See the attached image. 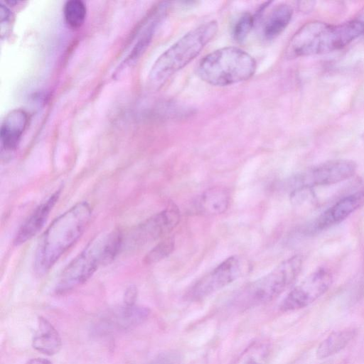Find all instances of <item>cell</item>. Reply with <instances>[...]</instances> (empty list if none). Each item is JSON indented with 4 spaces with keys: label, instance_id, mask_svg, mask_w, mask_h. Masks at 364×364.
I'll list each match as a JSON object with an SVG mask.
<instances>
[{
    "label": "cell",
    "instance_id": "obj_5",
    "mask_svg": "<svg viewBox=\"0 0 364 364\" xmlns=\"http://www.w3.org/2000/svg\"><path fill=\"white\" fill-rule=\"evenodd\" d=\"M303 265L301 255H294L262 277L249 283L235 295L233 304L247 309L272 301L296 280Z\"/></svg>",
    "mask_w": 364,
    "mask_h": 364
},
{
    "label": "cell",
    "instance_id": "obj_13",
    "mask_svg": "<svg viewBox=\"0 0 364 364\" xmlns=\"http://www.w3.org/2000/svg\"><path fill=\"white\" fill-rule=\"evenodd\" d=\"M169 6L170 2H162L153 11L136 43L117 69L115 75H119L124 69L132 67L141 58L150 44L158 26L166 16Z\"/></svg>",
    "mask_w": 364,
    "mask_h": 364
},
{
    "label": "cell",
    "instance_id": "obj_27",
    "mask_svg": "<svg viewBox=\"0 0 364 364\" xmlns=\"http://www.w3.org/2000/svg\"><path fill=\"white\" fill-rule=\"evenodd\" d=\"M26 364H53V363L46 358H35L28 360Z\"/></svg>",
    "mask_w": 364,
    "mask_h": 364
},
{
    "label": "cell",
    "instance_id": "obj_2",
    "mask_svg": "<svg viewBox=\"0 0 364 364\" xmlns=\"http://www.w3.org/2000/svg\"><path fill=\"white\" fill-rule=\"evenodd\" d=\"M364 34V22L351 20L337 25L312 21L303 25L289 40L287 59L327 53L344 48Z\"/></svg>",
    "mask_w": 364,
    "mask_h": 364
},
{
    "label": "cell",
    "instance_id": "obj_11",
    "mask_svg": "<svg viewBox=\"0 0 364 364\" xmlns=\"http://www.w3.org/2000/svg\"><path fill=\"white\" fill-rule=\"evenodd\" d=\"M150 310L142 306L123 305L102 314L98 330L100 332L127 330L136 326L147 319Z\"/></svg>",
    "mask_w": 364,
    "mask_h": 364
},
{
    "label": "cell",
    "instance_id": "obj_23",
    "mask_svg": "<svg viewBox=\"0 0 364 364\" xmlns=\"http://www.w3.org/2000/svg\"><path fill=\"white\" fill-rule=\"evenodd\" d=\"M255 17L250 13H244L236 21L233 29L232 36L238 43H242L253 28Z\"/></svg>",
    "mask_w": 364,
    "mask_h": 364
},
{
    "label": "cell",
    "instance_id": "obj_4",
    "mask_svg": "<svg viewBox=\"0 0 364 364\" xmlns=\"http://www.w3.org/2000/svg\"><path fill=\"white\" fill-rule=\"evenodd\" d=\"M255 59L237 47H225L205 55L196 67L197 75L213 86L232 85L252 77Z\"/></svg>",
    "mask_w": 364,
    "mask_h": 364
},
{
    "label": "cell",
    "instance_id": "obj_8",
    "mask_svg": "<svg viewBox=\"0 0 364 364\" xmlns=\"http://www.w3.org/2000/svg\"><path fill=\"white\" fill-rule=\"evenodd\" d=\"M242 274V264L237 256H230L201 277L188 289L186 298L200 301L223 289Z\"/></svg>",
    "mask_w": 364,
    "mask_h": 364
},
{
    "label": "cell",
    "instance_id": "obj_18",
    "mask_svg": "<svg viewBox=\"0 0 364 364\" xmlns=\"http://www.w3.org/2000/svg\"><path fill=\"white\" fill-rule=\"evenodd\" d=\"M293 15L292 7L287 4L276 6L267 18L262 30L266 40H272L280 35L290 23Z\"/></svg>",
    "mask_w": 364,
    "mask_h": 364
},
{
    "label": "cell",
    "instance_id": "obj_3",
    "mask_svg": "<svg viewBox=\"0 0 364 364\" xmlns=\"http://www.w3.org/2000/svg\"><path fill=\"white\" fill-rule=\"evenodd\" d=\"M218 30V24L213 20L183 35L154 62L148 76L149 85L155 90L161 87L173 74L200 54Z\"/></svg>",
    "mask_w": 364,
    "mask_h": 364
},
{
    "label": "cell",
    "instance_id": "obj_17",
    "mask_svg": "<svg viewBox=\"0 0 364 364\" xmlns=\"http://www.w3.org/2000/svg\"><path fill=\"white\" fill-rule=\"evenodd\" d=\"M61 338L58 331L45 318H38V328L33 337L32 346L38 352L53 355L61 348Z\"/></svg>",
    "mask_w": 364,
    "mask_h": 364
},
{
    "label": "cell",
    "instance_id": "obj_22",
    "mask_svg": "<svg viewBox=\"0 0 364 364\" xmlns=\"http://www.w3.org/2000/svg\"><path fill=\"white\" fill-rule=\"evenodd\" d=\"M174 237H166L146 254L144 262L147 264L159 262L170 255L174 250Z\"/></svg>",
    "mask_w": 364,
    "mask_h": 364
},
{
    "label": "cell",
    "instance_id": "obj_20",
    "mask_svg": "<svg viewBox=\"0 0 364 364\" xmlns=\"http://www.w3.org/2000/svg\"><path fill=\"white\" fill-rule=\"evenodd\" d=\"M272 352L271 344L264 340L252 343L232 364H267Z\"/></svg>",
    "mask_w": 364,
    "mask_h": 364
},
{
    "label": "cell",
    "instance_id": "obj_26",
    "mask_svg": "<svg viewBox=\"0 0 364 364\" xmlns=\"http://www.w3.org/2000/svg\"><path fill=\"white\" fill-rule=\"evenodd\" d=\"M11 18V13L9 8L4 5L2 3L0 4V23L1 27L4 26V23H9Z\"/></svg>",
    "mask_w": 364,
    "mask_h": 364
},
{
    "label": "cell",
    "instance_id": "obj_9",
    "mask_svg": "<svg viewBox=\"0 0 364 364\" xmlns=\"http://www.w3.org/2000/svg\"><path fill=\"white\" fill-rule=\"evenodd\" d=\"M180 219V210L172 203L136 225L127 238L124 237V240L127 239L124 244L140 247L154 242L171 232L178 225Z\"/></svg>",
    "mask_w": 364,
    "mask_h": 364
},
{
    "label": "cell",
    "instance_id": "obj_29",
    "mask_svg": "<svg viewBox=\"0 0 364 364\" xmlns=\"http://www.w3.org/2000/svg\"><path fill=\"white\" fill-rule=\"evenodd\" d=\"M363 264H364V262H363Z\"/></svg>",
    "mask_w": 364,
    "mask_h": 364
},
{
    "label": "cell",
    "instance_id": "obj_16",
    "mask_svg": "<svg viewBox=\"0 0 364 364\" xmlns=\"http://www.w3.org/2000/svg\"><path fill=\"white\" fill-rule=\"evenodd\" d=\"M230 200V196L226 188L214 186L205 190L196 198L193 209L198 215H218L227 210Z\"/></svg>",
    "mask_w": 364,
    "mask_h": 364
},
{
    "label": "cell",
    "instance_id": "obj_1",
    "mask_svg": "<svg viewBox=\"0 0 364 364\" xmlns=\"http://www.w3.org/2000/svg\"><path fill=\"white\" fill-rule=\"evenodd\" d=\"M87 202H79L56 218L43 232L35 256L34 269L46 274L81 237L91 218Z\"/></svg>",
    "mask_w": 364,
    "mask_h": 364
},
{
    "label": "cell",
    "instance_id": "obj_21",
    "mask_svg": "<svg viewBox=\"0 0 364 364\" xmlns=\"http://www.w3.org/2000/svg\"><path fill=\"white\" fill-rule=\"evenodd\" d=\"M63 13L66 23L72 28H79L86 18V6L80 0H70L65 3Z\"/></svg>",
    "mask_w": 364,
    "mask_h": 364
},
{
    "label": "cell",
    "instance_id": "obj_7",
    "mask_svg": "<svg viewBox=\"0 0 364 364\" xmlns=\"http://www.w3.org/2000/svg\"><path fill=\"white\" fill-rule=\"evenodd\" d=\"M357 164L351 160H331L309 168L293 176L287 183L291 193L311 188L332 185L352 177Z\"/></svg>",
    "mask_w": 364,
    "mask_h": 364
},
{
    "label": "cell",
    "instance_id": "obj_12",
    "mask_svg": "<svg viewBox=\"0 0 364 364\" xmlns=\"http://www.w3.org/2000/svg\"><path fill=\"white\" fill-rule=\"evenodd\" d=\"M363 205L364 190L345 196L318 218L313 225L314 229L322 230L337 225Z\"/></svg>",
    "mask_w": 364,
    "mask_h": 364
},
{
    "label": "cell",
    "instance_id": "obj_14",
    "mask_svg": "<svg viewBox=\"0 0 364 364\" xmlns=\"http://www.w3.org/2000/svg\"><path fill=\"white\" fill-rule=\"evenodd\" d=\"M60 190L56 191L41 203L17 230L14 243L18 246L35 236L43 227L50 211L58 202Z\"/></svg>",
    "mask_w": 364,
    "mask_h": 364
},
{
    "label": "cell",
    "instance_id": "obj_19",
    "mask_svg": "<svg viewBox=\"0 0 364 364\" xmlns=\"http://www.w3.org/2000/svg\"><path fill=\"white\" fill-rule=\"evenodd\" d=\"M354 328L339 330L331 333L318 346L316 357L319 359L328 358L345 348L356 336Z\"/></svg>",
    "mask_w": 364,
    "mask_h": 364
},
{
    "label": "cell",
    "instance_id": "obj_28",
    "mask_svg": "<svg viewBox=\"0 0 364 364\" xmlns=\"http://www.w3.org/2000/svg\"><path fill=\"white\" fill-rule=\"evenodd\" d=\"M363 137H364V133H363Z\"/></svg>",
    "mask_w": 364,
    "mask_h": 364
},
{
    "label": "cell",
    "instance_id": "obj_15",
    "mask_svg": "<svg viewBox=\"0 0 364 364\" xmlns=\"http://www.w3.org/2000/svg\"><path fill=\"white\" fill-rule=\"evenodd\" d=\"M27 112L21 108L12 109L4 117L0 127L2 149L11 151L16 149L27 127Z\"/></svg>",
    "mask_w": 364,
    "mask_h": 364
},
{
    "label": "cell",
    "instance_id": "obj_6",
    "mask_svg": "<svg viewBox=\"0 0 364 364\" xmlns=\"http://www.w3.org/2000/svg\"><path fill=\"white\" fill-rule=\"evenodd\" d=\"M107 234L95 237L62 272L55 287L65 294L86 282L102 265L111 262L107 246Z\"/></svg>",
    "mask_w": 364,
    "mask_h": 364
},
{
    "label": "cell",
    "instance_id": "obj_24",
    "mask_svg": "<svg viewBox=\"0 0 364 364\" xmlns=\"http://www.w3.org/2000/svg\"><path fill=\"white\" fill-rule=\"evenodd\" d=\"M181 360L178 353L171 351L158 355L147 364H181Z\"/></svg>",
    "mask_w": 364,
    "mask_h": 364
},
{
    "label": "cell",
    "instance_id": "obj_10",
    "mask_svg": "<svg viewBox=\"0 0 364 364\" xmlns=\"http://www.w3.org/2000/svg\"><path fill=\"white\" fill-rule=\"evenodd\" d=\"M332 275L325 268H319L307 276L299 284L292 289L280 305L283 311L304 308L329 289Z\"/></svg>",
    "mask_w": 364,
    "mask_h": 364
},
{
    "label": "cell",
    "instance_id": "obj_25",
    "mask_svg": "<svg viewBox=\"0 0 364 364\" xmlns=\"http://www.w3.org/2000/svg\"><path fill=\"white\" fill-rule=\"evenodd\" d=\"M137 297V289L134 285L128 287L124 294V304L126 306H134Z\"/></svg>",
    "mask_w": 364,
    "mask_h": 364
}]
</instances>
